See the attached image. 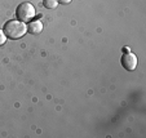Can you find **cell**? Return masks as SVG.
<instances>
[{
	"label": "cell",
	"mask_w": 146,
	"mask_h": 138,
	"mask_svg": "<svg viewBox=\"0 0 146 138\" xmlns=\"http://www.w3.org/2000/svg\"><path fill=\"white\" fill-rule=\"evenodd\" d=\"M43 5L47 9H54L58 5L57 0H43Z\"/></svg>",
	"instance_id": "5"
},
{
	"label": "cell",
	"mask_w": 146,
	"mask_h": 138,
	"mask_svg": "<svg viewBox=\"0 0 146 138\" xmlns=\"http://www.w3.org/2000/svg\"><path fill=\"white\" fill-rule=\"evenodd\" d=\"M5 42H7V35L4 34L3 30H0V47L5 44Z\"/></svg>",
	"instance_id": "6"
},
{
	"label": "cell",
	"mask_w": 146,
	"mask_h": 138,
	"mask_svg": "<svg viewBox=\"0 0 146 138\" xmlns=\"http://www.w3.org/2000/svg\"><path fill=\"white\" fill-rule=\"evenodd\" d=\"M36 12H35V8L31 3H22L19 4L17 7V11H16V16H17V19L18 21H22V22H26V21H33V18L35 17Z\"/></svg>",
	"instance_id": "2"
},
{
	"label": "cell",
	"mask_w": 146,
	"mask_h": 138,
	"mask_svg": "<svg viewBox=\"0 0 146 138\" xmlns=\"http://www.w3.org/2000/svg\"><path fill=\"white\" fill-rule=\"evenodd\" d=\"M121 65L125 70L133 71L137 67V57L133 53H124L121 57Z\"/></svg>",
	"instance_id": "3"
},
{
	"label": "cell",
	"mask_w": 146,
	"mask_h": 138,
	"mask_svg": "<svg viewBox=\"0 0 146 138\" xmlns=\"http://www.w3.org/2000/svg\"><path fill=\"white\" fill-rule=\"evenodd\" d=\"M26 30H27V26L25 25V22L18 21V19H17V21H14V19L8 21V22L4 25V28H3L4 34L11 39L22 38L26 34Z\"/></svg>",
	"instance_id": "1"
},
{
	"label": "cell",
	"mask_w": 146,
	"mask_h": 138,
	"mask_svg": "<svg viewBox=\"0 0 146 138\" xmlns=\"http://www.w3.org/2000/svg\"><path fill=\"white\" fill-rule=\"evenodd\" d=\"M27 30L30 34H34V35H38L43 31V22L40 19H33L29 22V26H27Z\"/></svg>",
	"instance_id": "4"
},
{
	"label": "cell",
	"mask_w": 146,
	"mask_h": 138,
	"mask_svg": "<svg viewBox=\"0 0 146 138\" xmlns=\"http://www.w3.org/2000/svg\"><path fill=\"white\" fill-rule=\"evenodd\" d=\"M58 3H61V4H69L71 0H57Z\"/></svg>",
	"instance_id": "7"
}]
</instances>
